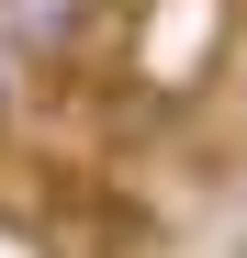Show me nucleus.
Here are the masks:
<instances>
[{"label":"nucleus","mask_w":247,"mask_h":258,"mask_svg":"<svg viewBox=\"0 0 247 258\" xmlns=\"http://www.w3.org/2000/svg\"><path fill=\"white\" fill-rule=\"evenodd\" d=\"M90 23H101V0H0V56L79 68V56H90Z\"/></svg>","instance_id":"1"},{"label":"nucleus","mask_w":247,"mask_h":258,"mask_svg":"<svg viewBox=\"0 0 247 258\" xmlns=\"http://www.w3.org/2000/svg\"><path fill=\"white\" fill-rule=\"evenodd\" d=\"M236 101H247V56H236Z\"/></svg>","instance_id":"2"}]
</instances>
